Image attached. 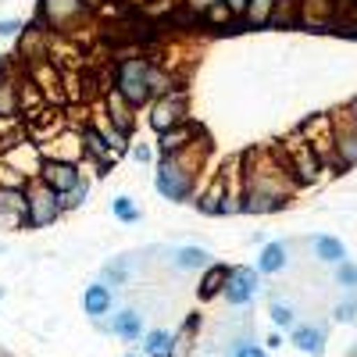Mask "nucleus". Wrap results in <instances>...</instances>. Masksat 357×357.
<instances>
[{"label": "nucleus", "mask_w": 357, "mask_h": 357, "mask_svg": "<svg viewBox=\"0 0 357 357\" xmlns=\"http://www.w3.org/2000/svg\"><path fill=\"white\" fill-rule=\"evenodd\" d=\"M151 57H122L111 72V89L122 97L129 107H143L151 100Z\"/></svg>", "instance_id": "nucleus-1"}, {"label": "nucleus", "mask_w": 357, "mask_h": 357, "mask_svg": "<svg viewBox=\"0 0 357 357\" xmlns=\"http://www.w3.org/2000/svg\"><path fill=\"white\" fill-rule=\"evenodd\" d=\"M25 193V229H50L57 218H61V197H57L47 183L40 178H29L22 186Z\"/></svg>", "instance_id": "nucleus-2"}, {"label": "nucleus", "mask_w": 357, "mask_h": 357, "mask_svg": "<svg viewBox=\"0 0 357 357\" xmlns=\"http://www.w3.org/2000/svg\"><path fill=\"white\" fill-rule=\"evenodd\" d=\"M89 15L82 0H40V8H36V22L47 29V33H72V29H79Z\"/></svg>", "instance_id": "nucleus-3"}, {"label": "nucleus", "mask_w": 357, "mask_h": 357, "mask_svg": "<svg viewBox=\"0 0 357 357\" xmlns=\"http://www.w3.org/2000/svg\"><path fill=\"white\" fill-rule=\"evenodd\" d=\"M279 154H282V165L289 168V175H293V183H296V186H311V183H318L321 172H325V165L318 161V154L311 151V146H307L301 136H289V139L279 146Z\"/></svg>", "instance_id": "nucleus-4"}, {"label": "nucleus", "mask_w": 357, "mask_h": 357, "mask_svg": "<svg viewBox=\"0 0 357 357\" xmlns=\"http://www.w3.org/2000/svg\"><path fill=\"white\" fill-rule=\"evenodd\" d=\"M186 118H190V93L178 86V89H172V93H161V97L151 100L146 126L161 136V132H168V129H175V126H183Z\"/></svg>", "instance_id": "nucleus-5"}, {"label": "nucleus", "mask_w": 357, "mask_h": 357, "mask_svg": "<svg viewBox=\"0 0 357 357\" xmlns=\"http://www.w3.org/2000/svg\"><path fill=\"white\" fill-rule=\"evenodd\" d=\"M154 186L165 200L172 204H186L190 197H197V178H190L186 172H178L172 165V158H161L158 161V172H154Z\"/></svg>", "instance_id": "nucleus-6"}, {"label": "nucleus", "mask_w": 357, "mask_h": 357, "mask_svg": "<svg viewBox=\"0 0 357 357\" xmlns=\"http://www.w3.org/2000/svg\"><path fill=\"white\" fill-rule=\"evenodd\" d=\"M343 4L347 0H296V25L311 29V33L333 29V25H340Z\"/></svg>", "instance_id": "nucleus-7"}, {"label": "nucleus", "mask_w": 357, "mask_h": 357, "mask_svg": "<svg viewBox=\"0 0 357 357\" xmlns=\"http://www.w3.org/2000/svg\"><path fill=\"white\" fill-rule=\"evenodd\" d=\"M333 118V154H336V168H350L357 165V122L350 118V111H336Z\"/></svg>", "instance_id": "nucleus-8"}, {"label": "nucleus", "mask_w": 357, "mask_h": 357, "mask_svg": "<svg viewBox=\"0 0 357 357\" xmlns=\"http://www.w3.org/2000/svg\"><path fill=\"white\" fill-rule=\"evenodd\" d=\"M0 161H4L15 175H22L25 183H29V178L40 175L43 154H40V143H33V139H15L11 146H4V151H0Z\"/></svg>", "instance_id": "nucleus-9"}, {"label": "nucleus", "mask_w": 357, "mask_h": 357, "mask_svg": "<svg viewBox=\"0 0 357 357\" xmlns=\"http://www.w3.org/2000/svg\"><path fill=\"white\" fill-rule=\"evenodd\" d=\"M257 286H261V275L254 272V268L250 264H236V268H229V279H225L222 296L232 307H247L257 296Z\"/></svg>", "instance_id": "nucleus-10"}, {"label": "nucleus", "mask_w": 357, "mask_h": 357, "mask_svg": "<svg viewBox=\"0 0 357 357\" xmlns=\"http://www.w3.org/2000/svg\"><path fill=\"white\" fill-rule=\"evenodd\" d=\"M40 183H47L57 197H68L75 186H82V165H68V161H47L40 165Z\"/></svg>", "instance_id": "nucleus-11"}, {"label": "nucleus", "mask_w": 357, "mask_h": 357, "mask_svg": "<svg viewBox=\"0 0 357 357\" xmlns=\"http://www.w3.org/2000/svg\"><path fill=\"white\" fill-rule=\"evenodd\" d=\"M22 114V75L11 65H0V118L18 122Z\"/></svg>", "instance_id": "nucleus-12"}, {"label": "nucleus", "mask_w": 357, "mask_h": 357, "mask_svg": "<svg viewBox=\"0 0 357 357\" xmlns=\"http://www.w3.org/2000/svg\"><path fill=\"white\" fill-rule=\"evenodd\" d=\"M0 229L8 232L25 229V193L15 186H0Z\"/></svg>", "instance_id": "nucleus-13"}, {"label": "nucleus", "mask_w": 357, "mask_h": 357, "mask_svg": "<svg viewBox=\"0 0 357 357\" xmlns=\"http://www.w3.org/2000/svg\"><path fill=\"white\" fill-rule=\"evenodd\" d=\"M82 311L89 314V321H104V318L114 311V289L104 286L100 279L89 282V286L82 289Z\"/></svg>", "instance_id": "nucleus-14"}, {"label": "nucleus", "mask_w": 357, "mask_h": 357, "mask_svg": "<svg viewBox=\"0 0 357 357\" xmlns=\"http://www.w3.org/2000/svg\"><path fill=\"white\" fill-rule=\"evenodd\" d=\"M200 136H204V126H197L193 118H186L183 126H175V129H168V132L158 136V151H161V158L165 154H178V151H186V146L193 139H200Z\"/></svg>", "instance_id": "nucleus-15"}, {"label": "nucleus", "mask_w": 357, "mask_h": 357, "mask_svg": "<svg viewBox=\"0 0 357 357\" xmlns=\"http://www.w3.org/2000/svg\"><path fill=\"white\" fill-rule=\"evenodd\" d=\"M104 118L118 129V132H126V136H132V126H136V107H129L122 97L114 93V89L107 86L104 89Z\"/></svg>", "instance_id": "nucleus-16"}, {"label": "nucleus", "mask_w": 357, "mask_h": 357, "mask_svg": "<svg viewBox=\"0 0 357 357\" xmlns=\"http://www.w3.org/2000/svg\"><path fill=\"white\" fill-rule=\"evenodd\" d=\"M107 329H111V336H118L122 343H139L143 340V314L136 311V307H122L118 314H111V321H107Z\"/></svg>", "instance_id": "nucleus-17"}, {"label": "nucleus", "mask_w": 357, "mask_h": 357, "mask_svg": "<svg viewBox=\"0 0 357 357\" xmlns=\"http://www.w3.org/2000/svg\"><path fill=\"white\" fill-rule=\"evenodd\" d=\"M79 136H82V158H89V161H93V165L100 168L97 175H107V165H111L114 158H111V151H107L104 136L97 132V126H93V122L82 126V129H79Z\"/></svg>", "instance_id": "nucleus-18"}, {"label": "nucleus", "mask_w": 357, "mask_h": 357, "mask_svg": "<svg viewBox=\"0 0 357 357\" xmlns=\"http://www.w3.org/2000/svg\"><path fill=\"white\" fill-rule=\"evenodd\" d=\"M286 264H289V247H286L282 240H272V243H264V247H261L254 272H257V275H279Z\"/></svg>", "instance_id": "nucleus-19"}, {"label": "nucleus", "mask_w": 357, "mask_h": 357, "mask_svg": "<svg viewBox=\"0 0 357 357\" xmlns=\"http://www.w3.org/2000/svg\"><path fill=\"white\" fill-rule=\"evenodd\" d=\"M289 343L301 350V354L321 357V354H325V329H321V325H293Z\"/></svg>", "instance_id": "nucleus-20"}, {"label": "nucleus", "mask_w": 357, "mask_h": 357, "mask_svg": "<svg viewBox=\"0 0 357 357\" xmlns=\"http://www.w3.org/2000/svg\"><path fill=\"white\" fill-rule=\"evenodd\" d=\"M197 333H200V314H197V311H190V314H186V321L172 333L168 357H190V350H193V343H197Z\"/></svg>", "instance_id": "nucleus-21"}, {"label": "nucleus", "mask_w": 357, "mask_h": 357, "mask_svg": "<svg viewBox=\"0 0 357 357\" xmlns=\"http://www.w3.org/2000/svg\"><path fill=\"white\" fill-rule=\"evenodd\" d=\"M225 279H229V264H207L204 275H200V286H197V296H200L204 304L215 301V296H222Z\"/></svg>", "instance_id": "nucleus-22"}, {"label": "nucleus", "mask_w": 357, "mask_h": 357, "mask_svg": "<svg viewBox=\"0 0 357 357\" xmlns=\"http://www.w3.org/2000/svg\"><path fill=\"white\" fill-rule=\"evenodd\" d=\"M172 261H175L178 272H204L207 264H215L211 254H207L204 247H178V250L172 254Z\"/></svg>", "instance_id": "nucleus-23"}, {"label": "nucleus", "mask_w": 357, "mask_h": 357, "mask_svg": "<svg viewBox=\"0 0 357 357\" xmlns=\"http://www.w3.org/2000/svg\"><path fill=\"white\" fill-rule=\"evenodd\" d=\"M272 11H275V0H247L240 22L247 29H268L272 25Z\"/></svg>", "instance_id": "nucleus-24"}, {"label": "nucleus", "mask_w": 357, "mask_h": 357, "mask_svg": "<svg viewBox=\"0 0 357 357\" xmlns=\"http://www.w3.org/2000/svg\"><path fill=\"white\" fill-rule=\"evenodd\" d=\"M93 126H97V132L104 136V143H107V151H111V158H126V154H129V146H132V143H129V136H126V132H118V129H114V126L107 122L104 114L97 118Z\"/></svg>", "instance_id": "nucleus-25"}, {"label": "nucleus", "mask_w": 357, "mask_h": 357, "mask_svg": "<svg viewBox=\"0 0 357 357\" xmlns=\"http://www.w3.org/2000/svg\"><path fill=\"white\" fill-rule=\"evenodd\" d=\"M143 357H168V347H172V333L168 329H146L143 340L136 343Z\"/></svg>", "instance_id": "nucleus-26"}, {"label": "nucleus", "mask_w": 357, "mask_h": 357, "mask_svg": "<svg viewBox=\"0 0 357 357\" xmlns=\"http://www.w3.org/2000/svg\"><path fill=\"white\" fill-rule=\"evenodd\" d=\"M314 257L325 261V264H343L347 261V247L336 240V236H314Z\"/></svg>", "instance_id": "nucleus-27"}, {"label": "nucleus", "mask_w": 357, "mask_h": 357, "mask_svg": "<svg viewBox=\"0 0 357 357\" xmlns=\"http://www.w3.org/2000/svg\"><path fill=\"white\" fill-rule=\"evenodd\" d=\"M111 211H114V218L118 222H126V225H136L143 215H139V207H136V200L129 197V193H118L114 200H111Z\"/></svg>", "instance_id": "nucleus-28"}, {"label": "nucleus", "mask_w": 357, "mask_h": 357, "mask_svg": "<svg viewBox=\"0 0 357 357\" xmlns=\"http://www.w3.org/2000/svg\"><path fill=\"white\" fill-rule=\"evenodd\" d=\"M100 282H104V286H126V282H129V261H126V257L107 261L104 272H100Z\"/></svg>", "instance_id": "nucleus-29"}, {"label": "nucleus", "mask_w": 357, "mask_h": 357, "mask_svg": "<svg viewBox=\"0 0 357 357\" xmlns=\"http://www.w3.org/2000/svg\"><path fill=\"white\" fill-rule=\"evenodd\" d=\"M296 25V0H275L272 29H293Z\"/></svg>", "instance_id": "nucleus-30"}, {"label": "nucleus", "mask_w": 357, "mask_h": 357, "mask_svg": "<svg viewBox=\"0 0 357 357\" xmlns=\"http://www.w3.org/2000/svg\"><path fill=\"white\" fill-rule=\"evenodd\" d=\"M268 314H272V325H275V329H293V321H296L293 304H286V301H272Z\"/></svg>", "instance_id": "nucleus-31"}, {"label": "nucleus", "mask_w": 357, "mask_h": 357, "mask_svg": "<svg viewBox=\"0 0 357 357\" xmlns=\"http://www.w3.org/2000/svg\"><path fill=\"white\" fill-rule=\"evenodd\" d=\"M200 22H204V25H232L236 18H232V11H229L225 4H215L211 11H204V15H200Z\"/></svg>", "instance_id": "nucleus-32"}, {"label": "nucleus", "mask_w": 357, "mask_h": 357, "mask_svg": "<svg viewBox=\"0 0 357 357\" xmlns=\"http://www.w3.org/2000/svg\"><path fill=\"white\" fill-rule=\"evenodd\" d=\"M340 29H343V33H350V36H357V0H347V4H343Z\"/></svg>", "instance_id": "nucleus-33"}, {"label": "nucleus", "mask_w": 357, "mask_h": 357, "mask_svg": "<svg viewBox=\"0 0 357 357\" xmlns=\"http://www.w3.org/2000/svg\"><path fill=\"white\" fill-rule=\"evenodd\" d=\"M336 282L347 289H357V264H350V261L336 264Z\"/></svg>", "instance_id": "nucleus-34"}, {"label": "nucleus", "mask_w": 357, "mask_h": 357, "mask_svg": "<svg viewBox=\"0 0 357 357\" xmlns=\"http://www.w3.org/2000/svg\"><path fill=\"white\" fill-rule=\"evenodd\" d=\"M89 197V183H86V178H82V186H75L68 197H61V211H75V207L82 204Z\"/></svg>", "instance_id": "nucleus-35"}, {"label": "nucleus", "mask_w": 357, "mask_h": 357, "mask_svg": "<svg viewBox=\"0 0 357 357\" xmlns=\"http://www.w3.org/2000/svg\"><path fill=\"white\" fill-rule=\"evenodd\" d=\"M232 357H268V350L261 343H254V340H240L232 347Z\"/></svg>", "instance_id": "nucleus-36"}, {"label": "nucleus", "mask_w": 357, "mask_h": 357, "mask_svg": "<svg viewBox=\"0 0 357 357\" xmlns=\"http://www.w3.org/2000/svg\"><path fill=\"white\" fill-rule=\"evenodd\" d=\"M18 139V122H11V118H0V151L4 146H11Z\"/></svg>", "instance_id": "nucleus-37"}, {"label": "nucleus", "mask_w": 357, "mask_h": 357, "mask_svg": "<svg viewBox=\"0 0 357 357\" xmlns=\"http://www.w3.org/2000/svg\"><path fill=\"white\" fill-rule=\"evenodd\" d=\"M129 154H132L136 165H151V161H154V146H151V143H132Z\"/></svg>", "instance_id": "nucleus-38"}, {"label": "nucleus", "mask_w": 357, "mask_h": 357, "mask_svg": "<svg viewBox=\"0 0 357 357\" xmlns=\"http://www.w3.org/2000/svg\"><path fill=\"white\" fill-rule=\"evenodd\" d=\"M22 29H25L22 18H0V40H15Z\"/></svg>", "instance_id": "nucleus-39"}, {"label": "nucleus", "mask_w": 357, "mask_h": 357, "mask_svg": "<svg viewBox=\"0 0 357 357\" xmlns=\"http://www.w3.org/2000/svg\"><path fill=\"white\" fill-rule=\"evenodd\" d=\"M336 321H357V296H350V301H343V304H336Z\"/></svg>", "instance_id": "nucleus-40"}, {"label": "nucleus", "mask_w": 357, "mask_h": 357, "mask_svg": "<svg viewBox=\"0 0 357 357\" xmlns=\"http://www.w3.org/2000/svg\"><path fill=\"white\" fill-rule=\"evenodd\" d=\"M215 4H222V0H186V15H193V18H200L204 11H211Z\"/></svg>", "instance_id": "nucleus-41"}, {"label": "nucleus", "mask_w": 357, "mask_h": 357, "mask_svg": "<svg viewBox=\"0 0 357 357\" xmlns=\"http://www.w3.org/2000/svg\"><path fill=\"white\" fill-rule=\"evenodd\" d=\"M222 4L232 11V18H243V8H247V0H222Z\"/></svg>", "instance_id": "nucleus-42"}, {"label": "nucleus", "mask_w": 357, "mask_h": 357, "mask_svg": "<svg viewBox=\"0 0 357 357\" xmlns=\"http://www.w3.org/2000/svg\"><path fill=\"white\" fill-rule=\"evenodd\" d=\"M264 343H268V350H279V347H282V336H279V333H272Z\"/></svg>", "instance_id": "nucleus-43"}, {"label": "nucleus", "mask_w": 357, "mask_h": 357, "mask_svg": "<svg viewBox=\"0 0 357 357\" xmlns=\"http://www.w3.org/2000/svg\"><path fill=\"white\" fill-rule=\"evenodd\" d=\"M347 111H350V118H354V122H357V97L350 100V107H347Z\"/></svg>", "instance_id": "nucleus-44"}, {"label": "nucleus", "mask_w": 357, "mask_h": 357, "mask_svg": "<svg viewBox=\"0 0 357 357\" xmlns=\"http://www.w3.org/2000/svg\"><path fill=\"white\" fill-rule=\"evenodd\" d=\"M126 357H139V354H136V350H129V354H126Z\"/></svg>", "instance_id": "nucleus-45"}, {"label": "nucleus", "mask_w": 357, "mask_h": 357, "mask_svg": "<svg viewBox=\"0 0 357 357\" xmlns=\"http://www.w3.org/2000/svg\"><path fill=\"white\" fill-rule=\"evenodd\" d=\"M0 357H11V354H8V350H0Z\"/></svg>", "instance_id": "nucleus-46"}, {"label": "nucleus", "mask_w": 357, "mask_h": 357, "mask_svg": "<svg viewBox=\"0 0 357 357\" xmlns=\"http://www.w3.org/2000/svg\"><path fill=\"white\" fill-rule=\"evenodd\" d=\"M0 301H4V286H0Z\"/></svg>", "instance_id": "nucleus-47"}, {"label": "nucleus", "mask_w": 357, "mask_h": 357, "mask_svg": "<svg viewBox=\"0 0 357 357\" xmlns=\"http://www.w3.org/2000/svg\"><path fill=\"white\" fill-rule=\"evenodd\" d=\"M0 65H4V50H0Z\"/></svg>", "instance_id": "nucleus-48"}, {"label": "nucleus", "mask_w": 357, "mask_h": 357, "mask_svg": "<svg viewBox=\"0 0 357 357\" xmlns=\"http://www.w3.org/2000/svg\"><path fill=\"white\" fill-rule=\"evenodd\" d=\"M350 357H357V347H354V350H350Z\"/></svg>", "instance_id": "nucleus-49"}]
</instances>
